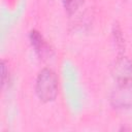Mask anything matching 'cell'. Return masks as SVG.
<instances>
[{
	"label": "cell",
	"mask_w": 132,
	"mask_h": 132,
	"mask_svg": "<svg viewBox=\"0 0 132 132\" xmlns=\"http://www.w3.org/2000/svg\"><path fill=\"white\" fill-rule=\"evenodd\" d=\"M30 41H31V44H32L35 53L37 54V56L40 59L46 60L52 57L53 50H52L51 45L46 42V40L43 38V36L38 31L32 30L30 32Z\"/></svg>",
	"instance_id": "3957f363"
},
{
	"label": "cell",
	"mask_w": 132,
	"mask_h": 132,
	"mask_svg": "<svg viewBox=\"0 0 132 132\" xmlns=\"http://www.w3.org/2000/svg\"><path fill=\"white\" fill-rule=\"evenodd\" d=\"M1 65H2V86H4L6 84V76H7L8 71H7V67L4 61H2Z\"/></svg>",
	"instance_id": "8992f818"
},
{
	"label": "cell",
	"mask_w": 132,
	"mask_h": 132,
	"mask_svg": "<svg viewBox=\"0 0 132 132\" xmlns=\"http://www.w3.org/2000/svg\"><path fill=\"white\" fill-rule=\"evenodd\" d=\"M84 1L85 0H62V3L65 10L69 14H72L84 4Z\"/></svg>",
	"instance_id": "5b68a950"
},
{
	"label": "cell",
	"mask_w": 132,
	"mask_h": 132,
	"mask_svg": "<svg viewBox=\"0 0 132 132\" xmlns=\"http://www.w3.org/2000/svg\"><path fill=\"white\" fill-rule=\"evenodd\" d=\"M111 100L114 105L120 107H128L132 105V86L119 87V90L113 94Z\"/></svg>",
	"instance_id": "277c9868"
},
{
	"label": "cell",
	"mask_w": 132,
	"mask_h": 132,
	"mask_svg": "<svg viewBox=\"0 0 132 132\" xmlns=\"http://www.w3.org/2000/svg\"><path fill=\"white\" fill-rule=\"evenodd\" d=\"M35 91L38 98L43 102H51L58 95V77L56 73L48 69H42L36 79Z\"/></svg>",
	"instance_id": "6da1fadb"
},
{
	"label": "cell",
	"mask_w": 132,
	"mask_h": 132,
	"mask_svg": "<svg viewBox=\"0 0 132 132\" xmlns=\"http://www.w3.org/2000/svg\"><path fill=\"white\" fill-rule=\"evenodd\" d=\"M112 75L118 84V87H131L132 86V61L126 57L117 60Z\"/></svg>",
	"instance_id": "7a4b0ae2"
}]
</instances>
